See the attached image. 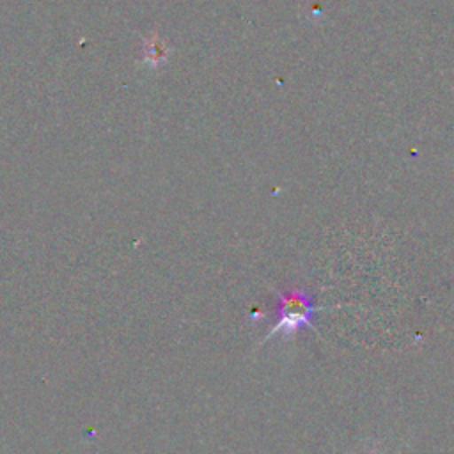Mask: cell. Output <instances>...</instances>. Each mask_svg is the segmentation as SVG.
<instances>
[{"instance_id":"2","label":"cell","mask_w":454,"mask_h":454,"mask_svg":"<svg viewBox=\"0 0 454 454\" xmlns=\"http://www.w3.org/2000/svg\"><path fill=\"white\" fill-rule=\"evenodd\" d=\"M372 454H374V452H372Z\"/></svg>"},{"instance_id":"1","label":"cell","mask_w":454,"mask_h":454,"mask_svg":"<svg viewBox=\"0 0 454 454\" xmlns=\"http://www.w3.org/2000/svg\"><path fill=\"white\" fill-rule=\"evenodd\" d=\"M317 310L319 307H316L309 293L301 289L280 293L277 305V321L266 333L264 340H268L273 335L293 337L300 328H316L312 323V316Z\"/></svg>"}]
</instances>
